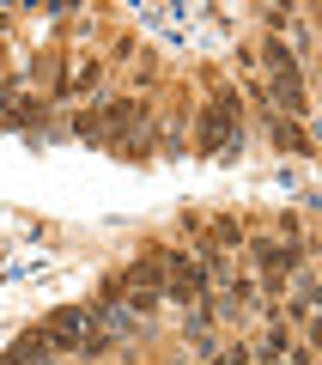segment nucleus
<instances>
[{
    "instance_id": "obj_4",
    "label": "nucleus",
    "mask_w": 322,
    "mask_h": 365,
    "mask_svg": "<svg viewBox=\"0 0 322 365\" xmlns=\"http://www.w3.org/2000/svg\"><path fill=\"white\" fill-rule=\"evenodd\" d=\"M207 365H249V353L244 347H213V353H207Z\"/></svg>"
},
{
    "instance_id": "obj_3",
    "label": "nucleus",
    "mask_w": 322,
    "mask_h": 365,
    "mask_svg": "<svg viewBox=\"0 0 322 365\" xmlns=\"http://www.w3.org/2000/svg\"><path fill=\"white\" fill-rule=\"evenodd\" d=\"M268 128H274V140H280V146H292V153H310V140H304V134H298L286 116H268Z\"/></svg>"
},
{
    "instance_id": "obj_5",
    "label": "nucleus",
    "mask_w": 322,
    "mask_h": 365,
    "mask_svg": "<svg viewBox=\"0 0 322 365\" xmlns=\"http://www.w3.org/2000/svg\"><path fill=\"white\" fill-rule=\"evenodd\" d=\"M213 237H219V244H225V250H232V244H244V232H237V225H232V220H219V225H213Z\"/></svg>"
},
{
    "instance_id": "obj_1",
    "label": "nucleus",
    "mask_w": 322,
    "mask_h": 365,
    "mask_svg": "<svg viewBox=\"0 0 322 365\" xmlns=\"http://www.w3.org/2000/svg\"><path fill=\"white\" fill-rule=\"evenodd\" d=\"M6 365H55V353H49V335H43V329L19 335L13 347H6Z\"/></svg>"
},
{
    "instance_id": "obj_2",
    "label": "nucleus",
    "mask_w": 322,
    "mask_h": 365,
    "mask_svg": "<svg viewBox=\"0 0 322 365\" xmlns=\"http://www.w3.org/2000/svg\"><path fill=\"white\" fill-rule=\"evenodd\" d=\"M91 323H98V329H110V335H134V311L116 299V292H110V299H103L98 311H91Z\"/></svg>"
}]
</instances>
